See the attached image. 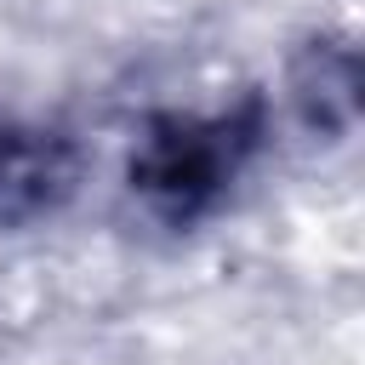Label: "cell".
Listing matches in <instances>:
<instances>
[{
    "label": "cell",
    "instance_id": "cell-1",
    "mask_svg": "<svg viewBox=\"0 0 365 365\" xmlns=\"http://www.w3.org/2000/svg\"><path fill=\"white\" fill-rule=\"evenodd\" d=\"M257 131H262L257 108L165 114L143 131V143L131 154V194L165 222H194L245 171Z\"/></svg>",
    "mask_w": 365,
    "mask_h": 365
},
{
    "label": "cell",
    "instance_id": "cell-2",
    "mask_svg": "<svg viewBox=\"0 0 365 365\" xmlns=\"http://www.w3.org/2000/svg\"><path fill=\"white\" fill-rule=\"evenodd\" d=\"M74 188V148L29 120L0 114V222H34Z\"/></svg>",
    "mask_w": 365,
    "mask_h": 365
}]
</instances>
